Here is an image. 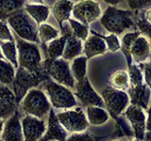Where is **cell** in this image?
Returning a JSON list of instances; mask_svg holds the SVG:
<instances>
[{"instance_id": "6", "label": "cell", "mask_w": 151, "mask_h": 141, "mask_svg": "<svg viewBox=\"0 0 151 141\" xmlns=\"http://www.w3.org/2000/svg\"><path fill=\"white\" fill-rule=\"evenodd\" d=\"M18 52V67H22L29 72H36L42 66V54L37 43L16 38Z\"/></svg>"}, {"instance_id": "20", "label": "cell", "mask_w": 151, "mask_h": 141, "mask_svg": "<svg viewBox=\"0 0 151 141\" xmlns=\"http://www.w3.org/2000/svg\"><path fill=\"white\" fill-rule=\"evenodd\" d=\"M74 3L72 0H57L52 5L51 12L56 21L59 23L61 29H64L63 24L65 21H68L72 15Z\"/></svg>"}, {"instance_id": "1", "label": "cell", "mask_w": 151, "mask_h": 141, "mask_svg": "<svg viewBox=\"0 0 151 141\" xmlns=\"http://www.w3.org/2000/svg\"><path fill=\"white\" fill-rule=\"evenodd\" d=\"M50 77L44 66L36 72H29L22 67H18L13 79V92L17 103H20L24 96L31 88H37L41 83Z\"/></svg>"}, {"instance_id": "19", "label": "cell", "mask_w": 151, "mask_h": 141, "mask_svg": "<svg viewBox=\"0 0 151 141\" xmlns=\"http://www.w3.org/2000/svg\"><path fill=\"white\" fill-rule=\"evenodd\" d=\"M129 103L133 105L147 109L151 98V89L145 84H142L136 87H129Z\"/></svg>"}, {"instance_id": "4", "label": "cell", "mask_w": 151, "mask_h": 141, "mask_svg": "<svg viewBox=\"0 0 151 141\" xmlns=\"http://www.w3.org/2000/svg\"><path fill=\"white\" fill-rule=\"evenodd\" d=\"M22 110L26 115H31L44 120L52 108L46 94L39 88L29 89L20 102Z\"/></svg>"}, {"instance_id": "10", "label": "cell", "mask_w": 151, "mask_h": 141, "mask_svg": "<svg viewBox=\"0 0 151 141\" xmlns=\"http://www.w3.org/2000/svg\"><path fill=\"white\" fill-rule=\"evenodd\" d=\"M102 14L100 4L94 0H81L74 4L72 15L78 22L89 26L96 21Z\"/></svg>"}, {"instance_id": "30", "label": "cell", "mask_w": 151, "mask_h": 141, "mask_svg": "<svg viewBox=\"0 0 151 141\" xmlns=\"http://www.w3.org/2000/svg\"><path fill=\"white\" fill-rule=\"evenodd\" d=\"M139 36H141L140 31H133V32L126 33V34L122 37L120 50H122V52L126 56V58L127 59V64L129 65L131 64V61H132L131 58H130V55H129V49Z\"/></svg>"}, {"instance_id": "13", "label": "cell", "mask_w": 151, "mask_h": 141, "mask_svg": "<svg viewBox=\"0 0 151 141\" xmlns=\"http://www.w3.org/2000/svg\"><path fill=\"white\" fill-rule=\"evenodd\" d=\"M126 117L129 120L136 138L143 140L145 137V121L146 117L144 109L140 106L131 105L125 110Z\"/></svg>"}, {"instance_id": "32", "label": "cell", "mask_w": 151, "mask_h": 141, "mask_svg": "<svg viewBox=\"0 0 151 141\" xmlns=\"http://www.w3.org/2000/svg\"><path fill=\"white\" fill-rule=\"evenodd\" d=\"M25 4L26 0H0V11L7 17L13 11L23 9Z\"/></svg>"}, {"instance_id": "43", "label": "cell", "mask_w": 151, "mask_h": 141, "mask_svg": "<svg viewBox=\"0 0 151 141\" xmlns=\"http://www.w3.org/2000/svg\"><path fill=\"white\" fill-rule=\"evenodd\" d=\"M28 4H44V0H26Z\"/></svg>"}, {"instance_id": "11", "label": "cell", "mask_w": 151, "mask_h": 141, "mask_svg": "<svg viewBox=\"0 0 151 141\" xmlns=\"http://www.w3.org/2000/svg\"><path fill=\"white\" fill-rule=\"evenodd\" d=\"M75 97L86 106H99L104 107V101L102 97L94 90L90 83L89 79L86 77L81 81L76 82L75 84Z\"/></svg>"}, {"instance_id": "8", "label": "cell", "mask_w": 151, "mask_h": 141, "mask_svg": "<svg viewBox=\"0 0 151 141\" xmlns=\"http://www.w3.org/2000/svg\"><path fill=\"white\" fill-rule=\"evenodd\" d=\"M101 97L104 101V105L112 117H116L124 112L129 103V94L125 90L116 89L111 86L103 89Z\"/></svg>"}, {"instance_id": "45", "label": "cell", "mask_w": 151, "mask_h": 141, "mask_svg": "<svg viewBox=\"0 0 151 141\" xmlns=\"http://www.w3.org/2000/svg\"><path fill=\"white\" fill-rule=\"evenodd\" d=\"M6 15H5V14L1 11H0V20H3V21H5V20H6Z\"/></svg>"}, {"instance_id": "2", "label": "cell", "mask_w": 151, "mask_h": 141, "mask_svg": "<svg viewBox=\"0 0 151 141\" xmlns=\"http://www.w3.org/2000/svg\"><path fill=\"white\" fill-rule=\"evenodd\" d=\"M6 22L12 28L17 37L37 44L40 42L38 37L39 26L24 9H20L9 14L6 18Z\"/></svg>"}, {"instance_id": "41", "label": "cell", "mask_w": 151, "mask_h": 141, "mask_svg": "<svg viewBox=\"0 0 151 141\" xmlns=\"http://www.w3.org/2000/svg\"><path fill=\"white\" fill-rule=\"evenodd\" d=\"M103 1L105 3H107L108 5H110V6L116 7L117 5H119L120 3L123 2V0H103Z\"/></svg>"}, {"instance_id": "39", "label": "cell", "mask_w": 151, "mask_h": 141, "mask_svg": "<svg viewBox=\"0 0 151 141\" xmlns=\"http://www.w3.org/2000/svg\"><path fill=\"white\" fill-rule=\"evenodd\" d=\"M140 67L143 70L145 83L151 89V59L145 61L144 63H141Z\"/></svg>"}, {"instance_id": "44", "label": "cell", "mask_w": 151, "mask_h": 141, "mask_svg": "<svg viewBox=\"0 0 151 141\" xmlns=\"http://www.w3.org/2000/svg\"><path fill=\"white\" fill-rule=\"evenodd\" d=\"M4 124H5V120L0 119V135L2 134V131H3V128H4Z\"/></svg>"}, {"instance_id": "7", "label": "cell", "mask_w": 151, "mask_h": 141, "mask_svg": "<svg viewBox=\"0 0 151 141\" xmlns=\"http://www.w3.org/2000/svg\"><path fill=\"white\" fill-rule=\"evenodd\" d=\"M42 66L53 81L71 88H75L76 80L71 73L70 65L67 60L63 58L42 60Z\"/></svg>"}, {"instance_id": "18", "label": "cell", "mask_w": 151, "mask_h": 141, "mask_svg": "<svg viewBox=\"0 0 151 141\" xmlns=\"http://www.w3.org/2000/svg\"><path fill=\"white\" fill-rule=\"evenodd\" d=\"M93 33V36L88 37L86 41H84L83 44V52L87 59H90L93 56H100L105 54L108 51L106 42L104 41L102 38L99 37L96 32L91 31Z\"/></svg>"}, {"instance_id": "15", "label": "cell", "mask_w": 151, "mask_h": 141, "mask_svg": "<svg viewBox=\"0 0 151 141\" xmlns=\"http://www.w3.org/2000/svg\"><path fill=\"white\" fill-rule=\"evenodd\" d=\"M16 98L14 92L7 86L0 87V119L6 120L16 112Z\"/></svg>"}, {"instance_id": "29", "label": "cell", "mask_w": 151, "mask_h": 141, "mask_svg": "<svg viewBox=\"0 0 151 141\" xmlns=\"http://www.w3.org/2000/svg\"><path fill=\"white\" fill-rule=\"evenodd\" d=\"M16 70L7 59L0 58V83L6 85L12 84Z\"/></svg>"}, {"instance_id": "48", "label": "cell", "mask_w": 151, "mask_h": 141, "mask_svg": "<svg viewBox=\"0 0 151 141\" xmlns=\"http://www.w3.org/2000/svg\"><path fill=\"white\" fill-rule=\"evenodd\" d=\"M132 141H142V140H140V139H138V138H135V139H133Z\"/></svg>"}, {"instance_id": "23", "label": "cell", "mask_w": 151, "mask_h": 141, "mask_svg": "<svg viewBox=\"0 0 151 141\" xmlns=\"http://www.w3.org/2000/svg\"><path fill=\"white\" fill-rule=\"evenodd\" d=\"M29 14L30 17L34 20L37 25L39 26L42 23H45L49 17L50 9L44 4H25L23 8Z\"/></svg>"}, {"instance_id": "49", "label": "cell", "mask_w": 151, "mask_h": 141, "mask_svg": "<svg viewBox=\"0 0 151 141\" xmlns=\"http://www.w3.org/2000/svg\"><path fill=\"white\" fill-rule=\"evenodd\" d=\"M47 141H56V140H47Z\"/></svg>"}, {"instance_id": "21", "label": "cell", "mask_w": 151, "mask_h": 141, "mask_svg": "<svg viewBox=\"0 0 151 141\" xmlns=\"http://www.w3.org/2000/svg\"><path fill=\"white\" fill-rule=\"evenodd\" d=\"M83 52L82 41L73 35L72 31H69L65 42V47L63 55V58L65 60H73L75 58L81 55Z\"/></svg>"}, {"instance_id": "36", "label": "cell", "mask_w": 151, "mask_h": 141, "mask_svg": "<svg viewBox=\"0 0 151 141\" xmlns=\"http://www.w3.org/2000/svg\"><path fill=\"white\" fill-rule=\"evenodd\" d=\"M135 25L139 28L141 34L145 35V37H147L151 40V24L149 22L146 21L145 18H142L136 21Z\"/></svg>"}, {"instance_id": "25", "label": "cell", "mask_w": 151, "mask_h": 141, "mask_svg": "<svg viewBox=\"0 0 151 141\" xmlns=\"http://www.w3.org/2000/svg\"><path fill=\"white\" fill-rule=\"evenodd\" d=\"M87 58L85 56H78L72 60L70 65L71 73L76 80V82L81 81L87 76Z\"/></svg>"}, {"instance_id": "33", "label": "cell", "mask_w": 151, "mask_h": 141, "mask_svg": "<svg viewBox=\"0 0 151 141\" xmlns=\"http://www.w3.org/2000/svg\"><path fill=\"white\" fill-rule=\"evenodd\" d=\"M129 87H136L144 84V74L140 65L132 63L129 65Z\"/></svg>"}, {"instance_id": "42", "label": "cell", "mask_w": 151, "mask_h": 141, "mask_svg": "<svg viewBox=\"0 0 151 141\" xmlns=\"http://www.w3.org/2000/svg\"><path fill=\"white\" fill-rule=\"evenodd\" d=\"M144 18L145 19L146 21L149 22L151 24V9H147V11H145V17Z\"/></svg>"}, {"instance_id": "24", "label": "cell", "mask_w": 151, "mask_h": 141, "mask_svg": "<svg viewBox=\"0 0 151 141\" xmlns=\"http://www.w3.org/2000/svg\"><path fill=\"white\" fill-rule=\"evenodd\" d=\"M85 114L89 124L91 125H102L109 120V113L104 109V107L87 106Z\"/></svg>"}, {"instance_id": "28", "label": "cell", "mask_w": 151, "mask_h": 141, "mask_svg": "<svg viewBox=\"0 0 151 141\" xmlns=\"http://www.w3.org/2000/svg\"><path fill=\"white\" fill-rule=\"evenodd\" d=\"M109 82L111 84V87L120 90H126L129 88V73L126 70H116L110 76Z\"/></svg>"}, {"instance_id": "51", "label": "cell", "mask_w": 151, "mask_h": 141, "mask_svg": "<svg viewBox=\"0 0 151 141\" xmlns=\"http://www.w3.org/2000/svg\"><path fill=\"white\" fill-rule=\"evenodd\" d=\"M112 141H117V140H112Z\"/></svg>"}, {"instance_id": "38", "label": "cell", "mask_w": 151, "mask_h": 141, "mask_svg": "<svg viewBox=\"0 0 151 141\" xmlns=\"http://www.w3.org/2000/svg\"><path fill=\"white\" fill-rule=\"evenodd\" d=\"M65 141H94V138L91 134L86 132H79L72 133V135L66 137Z\"/></svg>"}, {"instance_id": "5", "label": "cell", "mask_w": 151, "mask_h": 141, "mask_svg": "<svg viewBox=\"0 0 151 141\" xmlns=\"http://www.w3.org/2000/svg\"><path fill=\"white\" fill-rule=\"evenodd\" d=\"M42 83L51 106L57 109H70L77 106V100L69 88L57 83L50 78Z\"/></svg>"}, {"instance_id": "50", "label": "cell", "mask_w": 151, "mask_h": 141, "mask_svg": "<svg viewBox=\"0 0 151 141\" xmlns=\"http://www.w3.org/2000/svg\"><path fill=\"white\" fill-rule=\"evenodd\" d=\"M0 141H3V140H2V139H0Z\"/></svg>"}, {"instance_id": "14", "label": "cell", "mask_w": 151, "mask_h": 141, "mask_svg": "<svg viewBox=\"0 0 151 141\" xmlns=\"http://www.w3.org/2000/svg\"><path fill=\"white\" fill-rule=\"evenodd\" d=\"M66 137H67V131L60 123L56 113L54 112L53 108H51L48 114V120H47L46 131L39 141H65Z\"/></svg>"}, {"instance_id": "46", "label": "cell", "mask_w": 151, "mask_h": 141, "mask_svg": "<svg viewBox=\"0 0 151 141\" xmlns=\"http://www.w3.org/2000/svg\"><path fill=\"white\" fill-rule=\"evenodd\" d=\"M145 136H146V139H147L148 141H151V132L145 133Z\"/></svg>"}, {"instance_id": "47", "label": "cell", "mask_w": 151, "mask_h": 141, "mask_svg": "<svg viewBox=\"0 0 151 141\" xmlns=\"http://www.w3.org/2000/svg\"><path fill=\"white\" fill-rule=\"evenodd\" d=\"M0 58H4V59H5L4 56H3V54H2V51H1V49H0Z\"/></svg>"}, {"instance_id": "34", "label": "cell", "mask_w": 151, "mask_h": 141, "mask_svg": "<svg viewBox=\"0 0 151 141\" xmlns=\"http://www.w3.org/2000/svg\"><path fill=\"white\" fill-rule=\"evenodd\" d=\"M97 35L100 38H102L104 41L106 42L107 48L109 51L112 52V53H115V52L119 51L121 49V41L117 35L111 34V33H110V35H108V36H103L100 34H97Z\"/></svg>"}, {"instance_id": "12", "label": "cell", "mask_w": 151, "mask_h": 141, "mask_svg": "<svg viewBox=\"0 0 151 141\" xmlns=\"http://www.w3.org/2000/svg\"><path fill=\"white\" fill-rule=\"evenodd\" d=\"M24 141H39L46 131L45 121L39 118L26 115L21 120Z\"/></svg>"}, {"instance_id": "35", "label": "cell", "mask_w": 151, "mask_h": 141, "mask_svg": "<svg viewBox=\"0 0 151 141\" xmlns=\"http://www.w3.org/2000/svg\"><path fill=\"white\" fill-rule=\"evenodd\" d=\"M14 41V37L6 20H0V42Z\"/></svg>"}, {"instance_id": "27", "label": "cell", "mask_w": 151, "mask_h": 141, "mask_svg": "<svg viewBox=\"0 0 151 141\" xmlns=\"http://www.w3.org/2000/svg\"><path fill=\"white\" fill-rule=\"evenodd\" d=\"M38 37L41 43L46 45L51 41L60 37V31L53 26L42 23L38 26Z\"/></svg>"}, {"instance_id": "40", "label": "cell", "mask_w": 151, "mask_h": 141, "mask_svg": "<svg viewBox=\"0 0 151 141\" xmlns=\"http://www.w3.org/2000/svg\"><path fill=\"white\" fill-rule=\"evenodd\" d=\"M145 130L147 132H151V105L147 108V119L145 121Z\"/></svg>"}, {"instance_id": "22", "label": "cell", "mask_w": 151, "mask_h": 141, "mask_svg": "<svg viewBox=\"0 0 151 141\" xmlns=\"http://www.w3.org/2000/svg\"><path fill=\"white\" fill-rule=\"evenodd\" d=\"M69 31L63 30V34L48 42L45 46V56L46 58L56 59L63 58L66 39H67Z\"/></svg>"}, {"instance_id": "37", "label": "cell", "mask_w": 151, "mask_h": 141, "mask_svg": "<svg viewBox=\"0 0 151 141\" xmlns=\"http://www.w3.org/2000/svg\"><path fill=\"white\" fill-rule=\"evenodd\" d=\"M130 11H139L151 5V0H126Z\"/></svg>"}, {"instance_id": "26", "label": "cell", "mask_w": 151, "mask_h": 141, "mask_svg": "<svg viewBox=\"0 0 151 141\" xmlns=\"http://www.w3.org/2000/svg\"><path fill=\"white\" fill-rule=\"evenodd\" d=\"M0 49L5 59L9 61L15 68H18V52L15 40L0 42Z\"/></svg>"}, {"instance_id": "3", "label": "cell", "mask_w": 151, "mask_h": 141, "mask_svg": "<svg viewBox=\"0 0 151 141\" xmlns=\"http://www.w3.org/2000/svg\"><path fill=\"white\" fill-rule=\"evenodd\" d=\"M100 24L108 32L117 36L136 26L132 19L131 11L118 9L114 6H109L101 14Z\"/></svg>"}, {"instance_id": "16", "label": "cell", "mask_w": 151, "mask_h": 141, "mask_svg": "<svg viewBox=\"0 0 151 141\" xmlns=\"http://www.w3.org/2000/svg\"><path fill=\"white\" fill-rule=\"evenodd\" d=\"M1 136L3 141H24L21 120L17 112L6 120Z\"/></svg>"}, {"instance_id": "31", "label": "cell", "mask_w": 151, "mask_h": 141, "mask_svg": "<svg viewBox=\"0 0 151 141\" xmlns=\"http://www.w3.org/2000/svg\"><path fill=\"white\" fill-rule=\"evenodd\" d=\"M69 26L71 27V31H72L73 35L78 38L79 40L82 41H86V39L89 37V26L84 25V24L78 22L74 18H70L69 20Z\"/></svg>"}, {"instance_id": "9", "label": "cell", "mask_w": 151, "mask_h": 141, "mask_svg": "<svg viewBox=\"0 0 151 141\" xmlns=\"http://www.w3.org/2000/svg\"><path fill=\"white\" fill-rule=\"evenodd\" d=\"M56 115L60 123L63 125L66 131L70 132V133L84 132L89 126L86 114L79 107L75 108V109L65 110Z\"/></svg>"}, {"instance_id": "17", "label": "cell", "mask_w": 151, "mask_h": 141, "mask_svg": "<svg viewBox=\"0 0 151 141\" xmlns=\"http://www.w3.org/2000/svg\"><path fill=\"white\" fill-rule=\"evenodd\" d=\"M151 54V46L148 40L145 36H139L129 49L131 60L137 63H144L147 61Z\"/></svg>"}]
</instances>
